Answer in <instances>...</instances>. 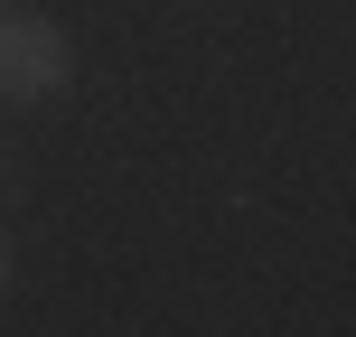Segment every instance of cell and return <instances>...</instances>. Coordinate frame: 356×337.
I'll return each mask as SVG.
<instances>
[{"mask_svg":"<svg viewBox=\"0 0 356 337\" xmlns=\"http://www.w3.org/2000/svg\"><path fill=\"white\" fill-rule=\"evenodd\" d=\"M56 75H66V38L29 10H0V94L38 104V94H56Z\"/></svg>","mask_w":356,"mask_h":337,"instance_id":"6da1fadb","label":"cell"},{"mask_svg":"<svg viewBox=\"0 0 356 337\" xmlns=\"http://www.w3.org/2000/svg\"><path fill=\"white\" fill-rule=\"evenodd\" d=\"M0 281H10V244H0Z\"/></svg>","mask_w":356,"mask_h":337,"instance_id":"7a4b0ae2","label":"cell"}]
</instances>
